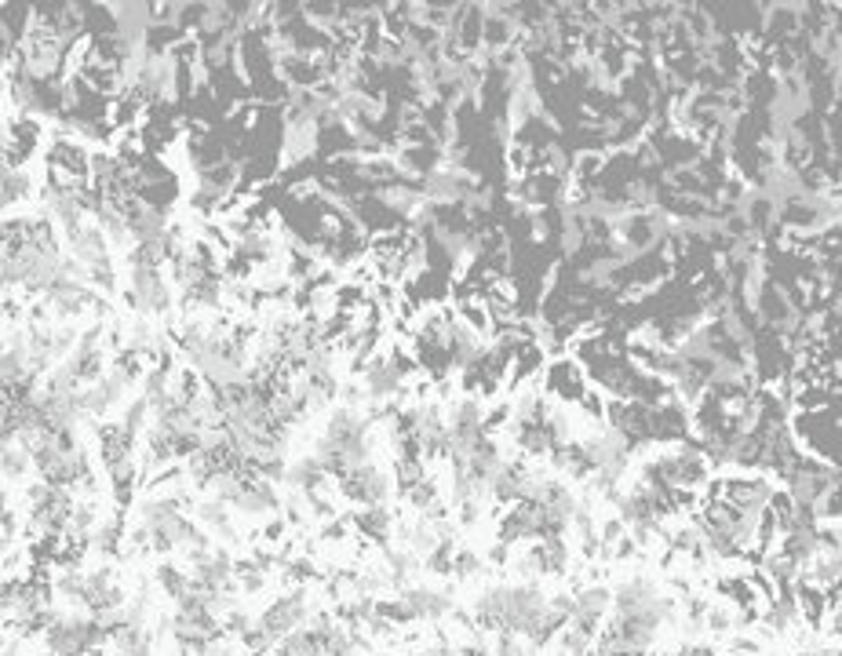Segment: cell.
Segmentation results:
<instances>
[{
  "label": "cell",
  "mask_w": 842,
  "mask_h": 656,
  "mask_svg": "<svg viewBox=\"0 0 842 656\" xmlns=\"http://www.w3.org/2000/svg\"><path fill=\"white\" fill-rule=\"evenodd\" d=\"M496 656H525V646L518 642V635H504L496 646Z\"/></svg>",
  "instance_id": "cell-5"
},
{
  "label": "cell",
  "mask_w": 842,
  "mask_h": 656,
  "mask_svg": "<svg viewBox=\"0 0 842 656\" xmlns=\"http://www.w3.org/2000/svg\"><path fill=\"white\" fill-rule=\"evenodd\" d=\"M197 525L208 529V533L230 536V514H226V503H219V500L197 503Z\"/></svg>",
  "instance_id": "cell-4"
},
{
  "label": "cell",
  "mask_w": 842,
  "mask_h": 656,
  "mask_svg": "<svg viewBox=\"0 0 842 656\" xmlns=\"http://www.w3.org/2000/svg\"><path fill=\"white\" fill-rule=\"evenodd\" d=\"M128 288H132V299L139 303V310H146V314H157V310L168 307V281L161 277V270H157V267L132 263Z\"/></svg>",
  "instance_id": "cell-2"
},
{
  "label": "cell",
  "mask_w": 842,
  "mask_h": 656,
  "mask_svg": "<svg viewBox=\"0 0 842 656\" xmlns=\"http://www.w3.org/2000/svg\"><path fill=\"white\" fill-rule=\"evenodd\" d=\"M343 492L350 500H358L361 507H383L391 485H387V478H383L376 463H365V467H354V471L343 474Z\"/></svg>",
  "instance_id": "cell-1"
},
{
  "label": "cell",
  "mask_w": 842,
  "mask_h": 656,
  "mask_svg": "<svg viewBox=\"0 0 842 656\" xmlns=\"http://www.w3.org/2000/svg\"><path fill=\"white\" fill-rule=\"evenodd\" d=\"M278 656H329L325 653V638L310 627H299L296 635H288L285 642H278Z\"/></svg>",
  "instance_id": "cell-3"
}]
</instances>
